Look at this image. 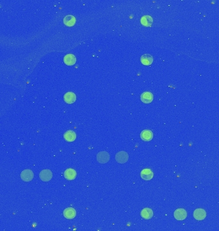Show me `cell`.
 Listing matches in <instances>:
<instances>
[{
    "label": "cell",
    "mask_w": 219,
    "mask_h": 231,
    "mask_svg": "<svg viewBox=\"0 0 219 231\" xmlns=\"http://www.w3.org/2000/svg\"><path fill=\"white\" fill-rule=\"evenodd\" d=\"M129 156L127 152L124 151H121L118 152L115 156V160L119 163L124 164L128 161Z\"/></svg>",
    "instance_id": "obj_1"
},
{
    "label": "cell",
    "mask_w": 219,
    "mask_h": 231,
    "mask_svg": "<svg viewBox=\"0 0 219 231\" xmlns=\"http://www.w3.org/2000/svg\"><path fill=\"white\" fill-rule=\"evenodd\" d=\"M110 156L109 155V153L105 151L101 152L98 153L97 155L98 161L101 164L107 163L110 160Z\"/></svg>",
    "instance_id": "obj_2"
},
{
    "label": "cell",
    "mask_w": 219,
    "mask_h": 231,
    "mask_svg": "<svg viewBox=\"0 0 219 231\" xmlns=\"http://www.w3.org/2000/svg\"><path fill=\"white\" fill-rule=\"evenodd\" d=\"M34 177L33 173L30 170H25L21 172V179L25 182H30L31 181Z\"/></svg>",
    "instance_id": "obj_3"
},
{
    "label": "cell",
    "mask_w": 219,
    "mask_h": 231,
    "mask_svg": "<svg viewBox=\"0 0 219 231\" xmlns=\"http://www.w3.org/2000/svg\"><path fill=\"white\" fill-rule=\"evenodd\" d=\"M39 177L44 182H48L52 179L53 173L50 170H44L40 173Z\"/></svg>",
    "instance_id": "obj_4"
},
{
    "label": "cell",
    "mask_w": 219,
    "mask_h": 231,
    "mask_svg": "<svg viewBox=\"0 0 219 231\" xmlns=\"http://www.w3.org/2000/svg\"><path fill=\"white\" fill-rule=\"evenodd\" d=\"M174 216L177 220H183V219H184L187 218V213L185 209L180 208V209H178L177 210L175 211L174 213Z\"/></svg>",
    "instance_id": "obj_5"
},
{
    "label": "cell",
    "mask_w": 219,
    "mask_h": 231,
    "mask_svg": "<svg viewBox=\"0 0 219 231\" xmlns=\"http://www.w3.org/2000/svg\"><path fill=\"white\" fill-rule=\"evenodd\" d=\"M206 216V213L203 209H197L193 212V217L197 220H202Z\"/></svg>",
    "instance_id": "obj_6"
},
{
    "label": "cell",
    "mask_w": 219,
    "mask_h": 231,
    "mask_svg": "<svg viewBox=\"0 0 219 231\" xmlns=\"http://www.w3.org/2000/svg\"><path fill=\"white\" fill-rule=\"evenodd\" d=\"M63 214L65 218L71 219H73L74 218H75L76 215V211L74 208L68 207V208H66L65 209L64 211Z\"/></svg>",
    "instance_id": "obj_7"
},
{
    "label": "cell",
    "mask_w": 219,
    "mask_h": 231,
    "mask_svg": "<svg viewBox=\"0 0 219 231\" xmlns=\"http://www.w3.org/2000/svg\"><path fill=\"white\" fill-rule=\"evenodd\" d=\"M64 177L68 180H73L76 177V171L72 168H68L64 172Z\"/></svg>",
    "instance_id": "obj_8"
},
{
    "label": "cell",
    "mask_w": 219,
    "mask_h": 231,
    "mask_svg": "<svg viewBox=\"0 0 219 231\" xmlns=\"http://www.w3.org/2000/svg\"><path fill=\"white\" fill-rule=\"evenodd\" d=\"M140 99L142 102L145 103H149L153 100V95L151 92H144L141 94Z\"/></svg>",
    "instance_id": "obj_9"
},
{
    "label": "cell",
    "mask_w": 219,
    "mask_h": 231,
    "mask_svg": "<svg viewBox=\"0 0 219 231\" xmlns=\"http://www.w3.org/2000/svg\"><path fill=\"white\" fill-rule=\"evenodd\" d=\"M64 100L67 103L71 104L75 102L76 100V96L73 92H68L65 94L64 96Z\"/></svg>",
    "instance_id": "obj_10"
},
{
    "label": "cell",
    "mask_w": 219,
    "mask_h": 231,
    "mask_svg": "<svg viewBox=\"0 0 219 231\" xmlns=\"http://www.w3.org/2000/svg\"><path fill=\"white\" fill-rule=\"evenodd\" d=\"M153 175L154 173L153 171L150 169H144L140 173L141 177L145 180H149L152 179Z\"/></svg>",
    "instance_id": "obj_11"
},
{
    "label": "cell",
    "mask_w": 219,
    "mask_h": 231,
    "mask_svg": "<svg viewBox=\"0 0 219 231\" xmlns=\"http://www.w3.org/2000/svg\"><path fill=\"white\" fill-rule=\"evenodd\" d=\"M140 137L144 141H149L153 139V134L151 130H144L140 134Z\"/></svg>",
    "instance_id": "obj_12"
},
{
    "label": "cell",
    "mask_w": 219,
    "mask_h": 231,
    "mask_svg": "<svg viewBox=\"0 0 219 231\" xmlns=\"http://www.w3.org/2000/svg\"><path fill=\"white\" fill-rule=\"evenodd\" d=\"M64 62L68 65H73L76 63V59L73 54H67L64 57Z\"/></svg>",
    "instance_id": "obj_13"
},
{
    "label": "cell",
    "mask_w": 219,
    "mask_h": 231,
    "mask_svg": "<svg viewBox=\"0 0 219 231\" xmlns=\"http://www.w3.org/2000/svg\"><path fill=\"white\" fill-rule=\"evenodd\" d=\"M64 137L68 142H73L75 141L76 138V134L74 131L67 130L64 133Z\"/></svg>",
    "instance_id": "obj_14"
},
{
    "label": "cell",
    "mask_w": 219,
    "mask_h": 231,
    "mask_svg": "<svg viewBox=\"0 0 219 231\" xmlns=\"http://www.w3.org/2000/svg\"><path fill=\"white\" fill-rule=\"evenodd\" d=\"M64 23L67 26H73L76 23V18L72 15H67L64 18Z\"/></svg>",
    "instance_id": "obj_15"
},
{
    "label": "cell",
    "mask_w": 219,
    "mask_h": 231,
    "mask_svg": "<svg viewBox=\"0 0 219 231\" xmlns=\"http://www.w3.org/2000/svg\"><path fill=\"white\" fill-rule=\"evenodd\" d=\"M140 23L145 26H151L153 23V19L150 16H144L140 19Z\"/></svg>",
    "instance_id": "obj_16"
},
{
    "label": "cell",
    "mask_w": 219,
    "mask_h": 231,
    "mask_svg": "<svg viewBox=\"0 0 219 231\" xmlns=\"http://www.w3.org/2000/svg\"><path fill=\"white\" fill-rule=\"evenodd\" d=\"M141 62L145 65H151L153 62V57L149 54H144L140 58Z\"/></svg>",
    "instance_id": "obj_17"
},
{
    "label": "cell",
    "mask_w": 219,
    "mask_h": 231,
    "mask_svg": "<svg viewBox=\"0 0 219 231\" xmlns=\"http://www.w3.org/2000/svg\"><path fill=\"white\" fill-rule=\"evenodd\" d=\"M140 214H141V216L143 218L146 219H151L153 217V212L152 209H151L144 208L142 210Z\"/></svg>",
    "instance_id": "obj_18"
}]
</instances>
